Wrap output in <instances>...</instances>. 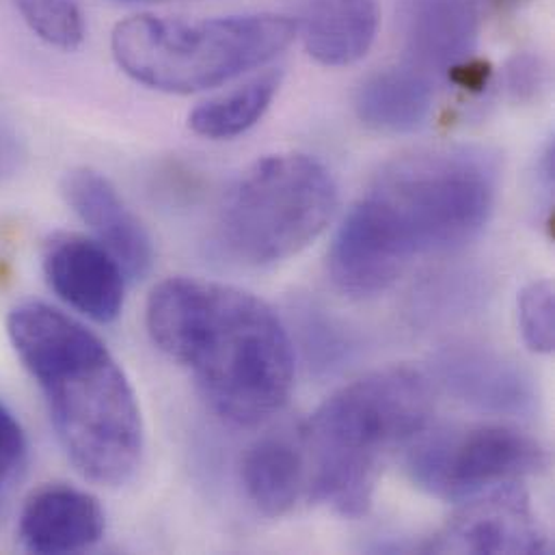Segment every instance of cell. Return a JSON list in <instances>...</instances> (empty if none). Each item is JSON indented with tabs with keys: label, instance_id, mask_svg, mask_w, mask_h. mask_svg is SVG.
Segmentation results:
<instances>
[{
	"label": "cell",
	"instance_id": "8",
	"mask_svg": "<svg viewBox=\"0 0 555 555\" xmlns=\"http://www.w3.org/2000/svg\"><path fill=\"white\" fill-rule=\"evenodd\" d=\"M433 376L456 400L498 415H526L537 404L532 376L491 346L456 341L433 354Z\"/></svg>",
	"mask_w": 555,
	"mask_h": 555
},
{
	"label": "cell",
	"instance_id": "9",
	"mask_svg": "<svg viewBox=\"0 0 555 555\" xmlns=\"http://www.w3.org/2000/svg\"><path fill=\"white\" fill-rule=\"evenodd\" d=\"M41 267L56 296L85 318L100 324L119 318L126 273L100 243L69 232L52 234L43 245Z\"/></svg>",
	"mask_w": 555,
	"mask_h": 555
},
{
	"label": "cell",
	"instance_id": "2",
	"mask_svg": "<svg viewBox=\"0 0 555 555\" xmlns=\"http://www.w3.org/2000/svg\"><path fill=\"white\" fill-rule=\"evenodd\" d=\"M152 341L195 380L230 424L258 426L287 402L294 348L278 313L251 292L217 281H160L145 307Z\"/></svg>",
	"mask_w": 555,
	"mask_h": 555
},
{
	"label": "cell",
	"instance_id": "6",
	"mask_svg": "<svg viewBox=\"0 0 555 555\" xmlns=\"http://www.w3.org/2000/svg\"><path fill=\"white\" fill-rule=\"evenodd\" d=\"M337 186L307 154L256 160L230 186L219 208L217 243L245 267H273L309 247L331 223Z\"/></svg>",
	"mask_w": 555,
	"mask_h": 555
},
{
	"label": "cell",
	"instance_id": "22",
	"mask_svg": "<svg viewBox=\"0 0 555 555\" xmlns=\"http://www.w3.org/2000/svg\"><path fill=\"white\" fill-rule=\"evenodd\" d=\"M26 158L24 141L13 121L0 108V182L13 178Z\"/></svg>",
	"mask_w": 555,
	"mask_h": 555
},
{
	"label": "cell",
	"instance_id": "14",
	"mask_svg": "<svg viewBox=\"0 0 555 555\" xmlns=\"http://www.w3.org/2000/svg\"><path fill=\"white\" fill-rule=\"evenodd\" d=\"M378 22L376 0H307L296 30L320 65L346 67L367 54Z\"/></svg>",
	"mask_w": 555,
	"mask_h": 555
},
{
	"label": "cell",
	"instance_id": "12",
	"mask_svg": "<svg viewBox=\"0 0 555 555\" xmlns=\"http://www.w3.org/2000/svg\"><path fill=\"white\" fill-rule=\"evenodd\" d=\"M104 528V511L91 493L67 485H48L26 500L17 539L28 554H78L100 543Z\"/></svg>",
	"mask_w": 555,
	"mask_h": 555
},
{
	"label": "cell",
	"instance_id": "10",
	"mask_svg": "<svg viewBox=\"0 0 555 555\" xmlns=\"http://www.w3.org/2000/svg\"><path fill=\"white\" fill-rule=\"evenodd\" d=\"M430 550L459 554H547L550 541L526 491L506 485L465 506Z\"/></svg>",
	"mask_w": 555,
	"mask_h": 555
},
{
	"label": "cell",
	"instance_id": "5",
	"mask_svg": "<svg viewBox=\"0 0 555 555\" xmlns=\"http://www.w3.org/2000/svg\"><path fill=\"white\" fill-rule=\"evenodd\" d=\"M296 33V22L275 13L210 20L134 15L115 26L111 50L132 80L186 95L273 61Z\"/></svg>",
	"mask_w": 555,
	"mask_h": 555
},
{
	"label": "cell",
	"instance_id": "1",
	"mask_svg": "<svg viewBox=\"0 0 555 555\" xmlns=\"http://www.w3.org/2000/svg\"><path fill=\"white\" fill-rule=\"evenodd\" d=\"M498 186V158L482 147H435L387 163L331 245L333 283L372 298L415 262L467 247L487 228Z\"/></svg>",
	"mask_w": 555,
	"mask_h": 555
},
{
	"label": "cell",
	"instance_id": "18",
	"mask_svg": "<svg viewBox=\"0 0 555 555\" xmlns=\"http://www.w3.org/2000/svg\"><path fill=\"white\" fill-rule=\"evenodd\" d=\"M26 26L48 46L76 50L85 41V15L78 0H13Z\"/></svg>",
	"mask_w": 555,
	"mask_h": 555
},
{
	"label": "cell",
	"instance_id": "3",
	"mask_svg": "<svg viewBox=\"0 0 555 555\" xmlns=\"http://www.w3.org/2000/svg\"><path fill=\"white\" fill-rule=\"evenodd\" d=\"M7 333L43 396L74 469L102 487L130 482L143 461V417L137 393L106 344L82 322L41 300L15 305Z\"/></svg>",
	"mask_w": 555,
	"mask_h": 555
},
{
	"label": "cell",
	"instance_id": "11",
	"mask_svg": "<svg viewBox=\"0 0 555 555\" xmlns=\"http://www.w3.org/2000/svg\"><path fill=\"white\" fill-rule=\"evenodd\" d=\"M61 193L74 215L130 279H143L154 264V245L141 219L128 208L113 182L95 169L65 173Z\"/></svg>",
	"mask_w": 555,
	"mask_h": 555
},
{
	"label": "cell",
	"instance_id": "17",
	"mask_svg": "<svg viewBox=\"0 0 555 555\" xmlns=\"http://www.w3.org/2000/svg\"><path fill=\"white\" fill-rule=\"evenodd\" d=\"M281 85V74L258 76L243 87L206 100L189 115L195 134L210 141H228L251 130L271 108Z\"/></svg>",
	"mask_w": 555,
	"mask_h": 555
},
{
	"label": "cell",
	"instance_id": "7",
	"mask_svg": "<svg viewBox=\"0 0 555 555\" xmlns=\"http://www.w3.org/2000/svg\"><path fill=\"white\" fill-rule=\"evenodd\" d=\"M547 467L545 448L511 426H465L420 439L409 456L411 482L424 493L463 502L515 485Z\"/></svg>",
	"mask_w": 555,
	"mask_h": 555
},
{
	"label": "cell",
	"instance_id": "16",
	"mask_svg": "<svg viewBox=\"0 0 555 555\" xmlns=\"http://www.w3.org/2000/svg\"><path fill=\"white\" fill-rule=\"evenodd\" d=\"M305 478V450L289 437H262L243 456L241 480L245 495L267 517L278 519L294 508Z\"/></svg>",
	"mask_w": 555,
	"mask_h": 555
},
{
	"label": "cell",
	"instance_id": "19",
	"mask_svg": "<svg viewBox=\"0 0 555 555\" xmlns=\"http://www.w3.org/2000/svg\"><path fill=\"white\" fill-rule=\"evenodd\" d=\"M519 331L532 352L550 354L555 346V292L550 279L532 281L519 294Z\"/></svg>",
	"mask_w": 555,
	"mask_h": 555
},
{
	"label": "cell",
	"instance_id": "21",
	"mask_svg": "<svg viewBox=\"0 0 555 555\" xmlns=\"http://www.w3.org/2000/svg\"><path fill=\"white\" fill-rule=\"evenodd\" d=\"M506 82H508L511 93L517 100L534 98L543 85V67L534 56H528V54L517 56L508 65Z\"/></svg>",
	"mask_w": 555,
	"mask_h": 555
},
{
	"label": "cell",
	"instance_id": "13",
	"mask_svg": "<svg viewBox=\"0 0 555 555\" xmlns=\"http://www.w3.org/2000/svg\"><path fill=\"white\" fill-rule=\"evenodd\" d=\"M480 30L478 0H417L409 35V65L422 72H450L469 61Z\"/></svg>",
	"mask_w": 555,
	"mask_h": 555
},
{
	"label": "cell",
	"instance_id": "4",
	"mask_svg": "<svg viewBox=\"0 0 555 555\" xmlns=\"http://www.w3.org/2000/svg\"><path fill=\"white\" fill-rule=\"evenodd\" d=\"M433 406L428 376L406 365L337 389L302 430L313 500L341 517H363L385 461L424 433Z\"/></svg>",
	"mask_w": 555,
	"mask_h": 555
},
{
	"label": "cell",
	"instance_id": "20",
	"mask_svg": "<svg viewBox=\"0 0 555 555\" xmlns=\"http://www.w3.org/2000/svg\"><path fill=\"white\" fill-rule=\"evenodd\" d=\"M28 456V441L22 424L0 400V482L17 476Z\"/></svg>",
	"mask_w": 555,
	"mask_h": 555
},
{
	"label": "cell",
	"instance_id": "23",
	"mask_svg": "<svg viewBox=\"0 0 555 555\" xmlns=\"http://www.w3.org/2000/svg\"><path fill=\"white\" fill-rule=\"evenodd\" d=\"M124 2H154V0H124Z\"/></svg>",
	"mask_w": 555,
	"mask_h": 555
},
{
	"label": "cell",
	"instance_id": "15",
	"mask_svg": "<svg viewBox=\"0 0 555 555\" xmlns=\"http://www.w3.org/2000/svg\"><path fill=\"white\" fill-rule=\"evenodd\" d=\"M433 80L413 65L372 74L354 98L361 124L385 134H404L422 128L433 113Z\"/></svg>",
	"mask_w": 555,
	"mask_h": 555
}]
</instances>
